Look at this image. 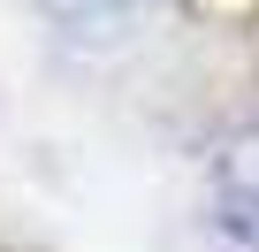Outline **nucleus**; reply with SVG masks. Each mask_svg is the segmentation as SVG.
Instances as JSON below:
<instances>
[{"label":"nucleus","mask_w":259,"mask_h":252,"mask_svg":"<svg viewBox=\"0 0 259 252\" xmlns=\"http://www.w3.org/2000/svg\"><path fill=\"white\" fill-rule=\"evenodd\" d=\"M213 222L244 252H259V122L213 153Z\"/></svg>","instance_id":"nucleus-1"},{"label":"nucleus","mask_w":259,"mask_h":252,"mask_svg":"<svg viewBox=\"0 0 259 252\" xmlns=\"http://www.w3.org/2000/svg\"><path fill=\"white\" fill-rule=\"evenodd\" d=\"M46 8L61 23H76V31H122V23H138L153 0H46Z\"/></svg>","instance_id":"nucleus-2"}]
</instances>
